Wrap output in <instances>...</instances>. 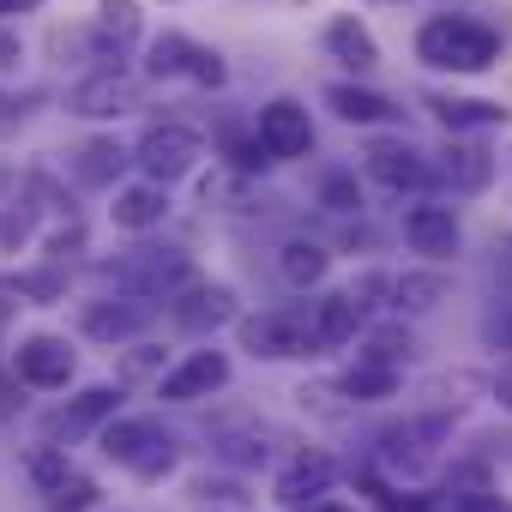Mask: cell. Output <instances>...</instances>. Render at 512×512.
<instances>
[{
    "label": "cell",
    "mask_w": 512,
    "mask_h": 512,
    "mask_svg": "<svg viewBox=\"0 0 512 512\" xmlns=\"http://www.w3.org/2000/svg\"><path fill=\"white\" fill-rule=\"evenodd\" d=\"M494 398L512 410V368H500V374H494Z\"/></svg>",
    "instance_id": "cell-40"
},
{
    "label": "cell",
    "mask_w": 512,
    "mask_h": 512,
    "mask_svg": "<svg viewBox=\"0 0 512 512\" xmlns=\"http://www.w3.org/2000/svg\"><path fill=\"white\" fill-rule=\"evenodd\" d=\"M253 127H260V145L272 151V163H302L314 157V115L302 97H272L253 109Z\"/></svg>",
    "instance_id": "cell-11"
},
{
    "label": "cell",
    "mask_w": 512,
    "mask_h": 512,
    "mask_svg": "<svg viewBox=\"0 0 512 512\" xmlns=\"http://www.w3.org/2000/svg\"><path fill=\"white\" fill-rule=\"evenodd\" d=\"M229 374H235V368H229L223 350H193L187 362H175V368L157 380V398H163V404H199V398L223 392Z\"/></svg>",
    "instance_id": "cell-19"
},
{
    "label": "cell",
    "mask_w": 512,
    "mask_h": 512,
    "mask_svg": "<svg viewBox=\"0 0 512 512\" xmlns=\"http://www.w3.org/2000/svg\"><path fill=\"white\" fill-rule=\"evenodd\" d=\"M13 296H19V290H13V284H0V326H7V320H13V308H19V302H13Z\"/></svg>",
    "instance_id": "cell-41"
},
{
    "label": "cell",
    "mask_w": 512,
    "mask_h": 512,
    "mask_svg": "<svg viewBox=\"0 0 512 512\" xmlns=\"http://www.w3.org/2000/svg\"><path fill=\"white\" fill-rule=\"evenodd\" d=\"M7 181H13V169H7V163H0V187H7Z\"/></svg>",
    "instance_id": "cell-43"
},
{
    "label": "cell",
    "mask_w": 512,
    "mask_h": 512,
    "mask_svg": "<svg viewBox=\"0 0 512 512\" xmlns=\"http://www.w3.org/2000/svg\"><path fill=\"white\" fill-rule=\"evenodd\" d=\"M121 416V380L109 386H85V392H73L67 404H55L43 422H37V434L49 440V446H73V440H85V434H97L103 422H115Z\"/></svg>",
    "instance_id": "cell-10"
},
{
    "label": "cell",
    "mask_w": 512,
    "mask_h": 512,
    "mask_svg": "<svg viewBox=\"0 0 512 512\" xmlns=\"http://www.w3.org/2000/svg\"><path fill=\"white\" fill-rule=\"evenodd\" d=\"M145 73L157 79V85H199V91H223L229 85V67H223V55L211 49V43H199V37H187V31H163V37H151L145 43Z\"/></svg>",
    "instance_id": "cell-5"
},
{
    "label": "cell",
    "mask_w": 512,
    "mask_h": 512,
    "mask_svg": "<svg viewBox=\"0 0 512 512\" xmlns=\"http://www.w3.org/2000/svg\"><path fill=\"white\" fill-rule=\"evenodd\" d=\"M217 458H223V464H241V470H247V464H266V440H253V434H223V440H217Z\"/></svg>",
    "instance_id": "cell-35"
},
{
    "label": "cell",
    "mask_w": 512,
    "mask_h": 512,
    "mask_svg": "<svg viewBox=\"0 0 512 512\" xmlns=\"http://www.w3.org/2000/svg\"><path fill=\"white\" fill-rule=\"evenodd\" d=\"M217 151H223V163H229L235 175H247V181L272 169V151L260 145V127H253V115H247V121H223V127H217Z\"/></svg>",
    "instance_id": "cell-26"
},
{
    "label": "cell",
    "mask_w": 512,
    "mask_h": 512,
    "mask_svg": "<svg viewBox=\"0 0 512 512\" xmlns=\"http://www.w3.org/2000/svg\"><path fill=\"white\" fill-rule=\"evenodd\" d=\"M326 272H332V247H326V241H314V235H290V241L278 247V278H284L290 290H320Z\"/></svg>",
    "instance_id": "cell-25"
},
{
    "label": "cell",
    "mask_w": 512,
    "mask_h": 512,
    "mask_svg": "<svg viewBox=\"0 0 512 512\" xmlns=\"http://www.w3.org/2000/svg\"><path fill=\"white\" fill-rule=\"evenodd\" d=\"M326 109H332L344 127H398V121H404V109H398L386 91L362 85V79H332V85H326Z\"/></svg>",
    "instance_id": "cell-20"
},
{
    "label": "cell",
    "mask_w": 512,
    "mask_h": 512,
    "mask_svg": "<svg viewBox=\"0 0 512 512\" xmlns=\"http://www.w3.org/2000/svg\"><path fill=\"white\" fill-rule=\"evenodd\" d=\"M133 109H139V79L127 67H91L67 91V115H79V121H121Z\"/></svg>",
    "instance_id": "cell-12"
},
{
    "label": "cell",
    "mask_w": 512,
    "mask_h": 512,
    "mask_svg": "<svg viewBox=\"0 0 512 512\" xmlns=\"http://www.w3.org/2000/svg\"><path fill=\"white\" fill-rule=\"evenodd\" d=\"M422 109H428L446 133H458V139L500 133V127L512 121V109H506L500 97H458V91H422Z\"/></svg>",
    "instance_id": "cell-15"
},
{
    "label": "cell",
    "mask_w": 512,
    "mask_h": 512,
    "mask_svg": "<svg viewBox=\"0 0 512 512\" xmlns=\"http://www.w3.org/2000/svg\"><path fill=\"white\" fill-rule=\"evenodd\" d=\"M163 217H169V187L163 181H121L115 187V205H109V223L115 229H127V235H151V229H163Z\"/></svg>",
    "instance_id": "cell-23"
},
{
    "label": "cell",
    "mask_w": 512,
    "mask_h": 512,
    "mask_svg": "<svg viewBox=\"0 0 512 512\" xmlns=\"http://www.w3.org/2000/svg\"><path fill=\"white\" fill-rule=\"evenodd\" d=\"M440 296H446L440 272H404V278H392V314H434Z\"/></svg>",
    "instance_id": "cell-30"
},
{
    "label": "cell",
    "mask_w": 512,
    "mask_h": 512,
    "mask_svg": "<svg viewBox=\"0 0 512 512\" xmlns=\"http://www.w3.org/2000/svg\"><path fill=\"white\" fill-rule=\"evenodd\" d=\"M410 55H416V67H428V73L482 79V73L500 67L506 37H500L488 19H476V13H428V19L416 25V37H410Z\"/></svg>",
    "instance_id": "cell-1"
},
{
    "label": "cell",
    "mask_w": 512,
    "mask_h": 512,
    "mask_svg": "<svg viewBox=\"0 0 512 512\" xmlns=\"http://www.w3.org/2000/svg\"><path fill=\"white\" fill-rule=\"evenodd\" d=\"M169 368H163V350L157 344H139V350H127L121 356V386H139V380H163Z\"/></svg>",
    "instance_id": "cell-34"
},
{
    "label": "cell",
    "mask_w": 512,
    "mask_h": 512,
    "mask_svg": "<svg viewBox=\"0 0 512 512\" xmlns=\"http://www.w3.org/2000/svg\"><path fill=\"white\" fill-rule=\"evenodd\" d=\"M127 163H133V151H127L115 133H97V139H85V145L67 157L73 181H79V187H91V193H115V187H121V175H127Z\"/></svg>",
    "instance_id": "cell-22"
},
{
    "label": "cell",
    "mask_w": 512,
    "mask_h": 512,
    "mask_svg": "<svg viewBox=\"0 0 512 512\" xmlns=\"http://www.w3.org/2000/svg\"><path fill=\"white\" fill-rule=\"evenodd\" d=\"M13 290H19V296H31L37 308H49V302H61V296H67V272H61V260H55V266H43V272H19V278H13Z\"/></svg>",
    "instance_id": "cell-33"
},
{
    "label": "cell",
    "mask_w": 512,
    "mask_h": 512,
    "mask_svg": "<svg viewBox=\"0 0 512 512\" xmlns=\"http://www.w3.org/2000/svg\"><path fill=\"white\" fill-rule=\"evenodd\" d=\"M314 199H320V211H332V217H356V211H362L356 169H326L320 187H314Z\"/></svg>",
    "instance_id": "cell-32"
},
{
    "label": "cell",
    "mask_w": 512,
    "mask_h": 512,
    "mask_svg": "<svg viewBox=\"0 0 512 512\" xmlns=\"http://www.w3.org/2000/svg\"><path fill=\"white\" fill-rule=\"evenodd\" d=\"M356 356H368V362H386V368H410V356H416V338H410L404 314H398V320H380V326H368Z\"/></svg>",
    "instance_id": "cell-29"
},
{
    "label": "cell",
    "mask_w": 512,
    "mask_h": 512,
    "mask_svg": "<svg viewBox=\"0 0 512 512\" xmlns=\"http://www.w3.org/2000/svg\"><path fill=\"white\" fill-rule=\"evenodd\" d=\"M404 386V368H386V362H368V356H356V368L338 380V392L350 398V404H380V398H392Z\"/></svg>",
    "instance_id": "cell-27"
},
{
    "label": "cell",
    "mask_w": 512,
    "mask_h": 512,
    "mask_svg": "<svg viewBox=\"0 0 512 512\" xmlns=\"http://www.w3.org/2000/svg\"><path fill=\"white\" fill-rule=\"evenodd\" d=\"M290 512H356V506H350V500H332V494H326V500H308V506H290Z\"/></svg>",
    "instance_id": "cell-39"
},
{
    "label": "cell",
    "mask_w": 512,
    "mask_h": 512,
    "mask_svg": "<svg viewBox=\"0 0 512 512\" xmlns=\"http://www.w3.org/2000/svg\"><path fill=\"white\" fill-rule=\"evenodd\" d=\"M434 512H512V500L494 494L488 482H452L434 494Z\"/></svg>",
    "instance_id": "cell-31"
},
{
    "label": "cell",
    "mask_w": 512,
    "mask_h": 512,
    "mask_svg": "<svg viewBox=\"0 0 512 512\" xmlns=\"http://www.w3.org/2000/svg\"><path fill=\"white\" fill-rule=\"evenodd\" d=\"M314 320H320V344L326 350H344V344H356L368 332V302L356 290H332V296L314 302Z\"/></svg>",
    "instance_id": "cell-24"
},
{
    "label": "cell",
    "mask_w": 512,
    "mask_h": 512,
    "mask_svg": "<svg viewBox=\"0 0 512 512\" xmlns=\"http://www.w3.org/2000/svg\"><path fill=\"white\" fill-rule=\"evenodd\" d=\"M97 446H103L109 464H121L139 482H157V476L175 470V434L157 416H115V422L97 428Z\"/></svg>",
    "instance_id": "cell-4"
},
{
    "label": "cell",
    "mask_w": 512,
    "mask_h": 512,
    "mask_svg": "<svg viewBox=\"0 0 512 512\" xmlns=\"http://www.w3.org/2000/svg\"><path fill=\"white\" fill-rule=\"evenodd\" d=\"M362 175H368L380 193H392V199L440 193V163H434V151H422V145L404 139V133H380V139H368V151H362Z\"/></svg>",
    "instance_id": "cell-3"
},
{
    "label": "cell",
    "mask_w": 512,
    "mask_h": 512,
    "mask_svg": "<svg viewBox=\"0 0 512 512\" xmlns=\"http://www.w3.org/2000/svg\"><path fill=\"white\" fill-rule=\"evenodd\" d=\"M49 0H0V19H25V13H43Z\"/></svg>",
    "instance_id": "cell-38"
},
{
    "label": "cell",
    "mask_w": 512,
    "mask_h": 512,
    "mask_svg": "<svg viewBox=\"0 0 512 512\" xmlns=\"http://www.w3.org/2000/svg\"><path fill=\"white\" fill-rule=\"evenodd\" d=\"M151 320H157V302L121 290V302H91V308L79 314V332L97 338V344H133V338L151 332Z\"/></svg>",
    "instance_id": "cell-18"
},
{
    "label": "cell",
    "mask_w": 512,
    "mask_h": 512,
    "mask_svg": "<svg viewBox=\"0 0 512 512\" xmlns=\"http://www.w3.org/2000/svg\"><path fill=\"white\" fill-rule=\"evenodd\" d=\"M91 25L103 31V43H115L121 55H133V43L145 37V7H139V0H97V19Z\"/></svg>",
    "instance_id": "cell-28"
},
{
    "label": "cell",
    "mask_w": 512,
    "mask_h": 512,
    "mask_svg": "<svg viewBox=\"0 0 512 512\" xmlns=\"http://www.w3.org/2000/svg\"><path fill=\"white\" fill-rule=\"evenodd\" d=\"M31 482H37V494H43V506L49 512H91L97 500H103V488L85 476V470H73L67 464V446H49V440H37V452H31Z\"/></svg>",
    "instance_id": "cell-9"
},
{
    "label": "cell",
    "mask_w": 512,
    "mask_h": 512,
    "mask_svg": "<svg viewBox=\"0 0 512 512\" xmlns=\"http://www.w3.org/2000/svg\"><path fill=\"white\" fill-rule=\"evenodd\" d=\"M404 247L422 253L428 266L458 260V253H464V223H458V211H452L446 199H434V193L410 199V205H404Z\"/></svg>",
    "instance_id": "cell-8"
},
{
    "label": "cell",
    "mask_w": 512,
    "mask_h": 512,
    "mask_svg": "<svg viewBox=\"0 0 512 512\" xmlns=\"http://www.w3.org/2000/svg\"><path fill=\"white\" fill-rule=\"evenodd\" d=\"M13 374H19L25 386H37V392H61V386L79 374V350H73L61 332H31V338H19V350H13Z\"/></svg>",
    "instance_id": "cell-13"
},
{
    "label": "cell",
    "mask_w": 512,
    "mask_h": 512,
    "mask_svg": "<svg viewBox=\"0 0 512 512\" xmlns=\"http://www.w3.org/2000/svg\"><path fill=\"white\" fill-rule=\"evenodd\" d=\"M368 7H410V0H368Z\"/></svg>",
    "instance_id": "cell-42"
},
{
    "label": "cell",
    "mask_w": 512,
    "mask_h": 512,
    "mask_svg": "<svg viewBox=\"0 0 512 512\" xmlns=\"http://www.w3.org/2000/svg\"><path fill=\"white\" fill-rule=\"evenodd\" d=\"M109 278H115V290H127V296H145V302H169L175 290H187L199 272H193V260L181 247H127L121 260L109 266Z\"/></svg>",
    "instance_id": "cell-6"
},
{
    "label": "cell",
    "mask_w": 512,
    "mask_h": 512,
    "mask_svg": "<svg viewBox=\"0 0 512 512\" xmlns=\"http://www.w3.org/2000/svg\"><path fill=\"white\" fill-rule=\"evenodd\" d=\"M320 49H326V61H338L350 79H368L386 55H380V37H374V25L362 19V13H332L326 19V31H320Z\"/></svg>",
    "instance_id": "cell-16"
},
{
    "label": "cell",
    "mask_w": 512,
    "mask_h": 512,
    "mask_svg": "<svg viewBox=\"0 0 512 512\" xmlns=\"http://www.w3.org/2000/svg\"><path fill=\"white\" fill-rule=\"evenodd\" d=\"M199 157H205V139L187 121H151L139 133V145H133V169L151 175V181H163V187L187 181L199 169Z\"/></svg>",
    "instance_id": "cell-7"
},
{
    "label": "cell",
    "mask_w": 512,
    "mask_h": 512,
    "mask_svg": "<svg viewBox=\"0 0 512 512\" xmlns=\"http://www.w3.org/2000/svg\"><path fill=\"white\" fill-rule=\"evenodd\" d=\"M434 163H440V193H452V199H476V193L494 187V151L476 145V139L446 133V145L434 151Z\"/></svg>",
    "instance_id": "cell-17"
},
{
    "label": "cell",
    "mask_w": 512,
    "mask_h": 512,
    "mask_svg": "<svg viewBox=\"0 0 512 512\" xmlns=\"http://www.w3.org/2000/svg\"><path fill=\"white\" fill-rule=\"evenodd\" d=\"M25 61V37L13 31V19H0V73H19Z\"/></svg>",
    "instance_id": "cell-36"
},
{
    "label": "cell",
    "mask_w": 512,
    "mask_h": 512,
    "mask_svg": "<svg viewBox=\"0 0 512 512\" xmlns=\"http://www.w3.org/2000/svg\"><path fill=\"white\" fill-rule=\"evenodd\" d=\"M241 350L260 356V362H314V356H326L314 302H278V308L247 314L241 320Z\"/></svg>",
    "instance_id": "cell-2"
},
{
    "label": "cell",
    "mask_w": 512,
    "mask_h": 512,
    "mask_svg": "<svg viewBox=\"0 0 512 512\" xmlns=\"http://www.w3.org/2000/svg\"><path fill=\"white\" fill-rule=\"evenodd\" d=\"M169 320H175L181 332L205 338V332H217V326H235V320H241V302H235V290H229V284L193 278L187 290H175V296H169Z\"/></svg>",
    "instance_id": "cell-14"
},
{
    "label": "cell",
    "mask_w": 512,
    "mask_h": 512,
    "mask_svg": "<svg viewBox=\"0 0 512 512\" xmlns=\"http://www.w3.org/2000/svg\"><path fill=\"white\" fill-rule=\"evenodd\" d=\"M19 386H25L19 374H13V380H0V422H7V416L19 410Z\"/></svg>",
    "instance_id": "cell-37"
},
{
    "label": "cell",
    "mask_w": 512,
    "mask_h": 512,
    "mask_svg": "<svg viewBox=\"0 0 512 512\" xmlns=\"http://www.w3.org/2000/svg\"><path fill=\"white\" fill-rule=\"evenodd\" d=\"M338 488V458L332 452H320V446H302L284 470H278V500L284 506H308V500H326Z\"/></svg>",
    "instance_id": "cell-21"
}]
</instances>
